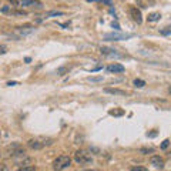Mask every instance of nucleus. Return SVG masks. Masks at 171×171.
I'll return each mask as SVG.
<instances>
[{
  "mask_svg": "<svg viewBox=\"0 0 171 171\" xmlns=\"http://www.w3.org/2000/svg\"><path fill=\"white\" fill-rule=\"evenodd\" d=\"M130 171H148L145 167H141V166H134L130 168Z\"/></svg>",
  "mask_w": 171,
  "mask_h": 171,
  "instance_id": "f3484780",
  "label": "nucleus"
},
{
  "mask_svg": "<svg viewBox=\"0 0 171 171\" xmlns=\"http://www.w3.org/2000/svg\"><path fill=\"white\" fill-rule=\"evenodd\" d=\"M150 163L151 166H154L155 168H164V158L160 157V155H153L150 158Z\"/></svg>",
  "mask_w": 171,
  "mask_h": 171,
  "instance_id": "39448f33",
  "label": "nucleus"
},
{
  "mask_svg": "<svg viewBox=\"0 0 171 171\" xmlns=\"http://www.w3.org/2000/svg\"><path fill=\"white\" fill-rule=\"evenodd\" d=\"M170 33H171L170 27H166V30H161V34H164V36H168Z\"/></svg>",
  "mask_w": 171,
  "mask_h": 171,
  "instance_id": "aec40b11",
  "label": "nucleus"
},
{
  "mask_svg": "<svg viewBox=\"0 0 171 171\" xmlns=\"http://www.w3.org/2000/svg\"><path fill=\"white\" fill-rule=\"evenodd\" d=\"M27 145H29L32 150H40V148H43V147H44V145H43V143H40L39 140H33V138L27 141Z\"/></svg>",
  "mask_w": 171,
  "mask_h": 171,
  "instance_id": "1a4fd4ad",
  "label": "nucleus"
},
{
  "mask_svg": "<svg viewBox=\"0 0 171 171\" xmlns=\"http://www.w3.org/2000/svg\"><path fill=\"white\" fill-rule=\"evenodd\" d=\"M32 2H34V0H21V6H30Z\"/></svg>",
  "mask_w": 171,
  "mask_h": 171,
  "instance_id": "6ab92c4d",
  "label": "nucleus"
},
{
  "mask_svg": "<svg viewBox=\"0 0 171 171\" xmlns=\"http://www.w3.org/2000/svg\"><path fill=\"white\" fill-rule=\"evenodd\" d=\"M63 14H64L63 11H56V10H54V11H48L47 14H46V17H50V16H63Z\"/></svg>",
  "mask_w": 171,
  "mask_h": 171,
  "instance_id": "dca6fc26",
  "label": "nucleus"
},
{
  "mask_svg": "<svg viewBox=\"0 0 171 171\" xmlns=\"http://www.w3.org/2000/svg\"><path fill=\"white\" fill-rule=\"evenodd\" d=\"M134 86L138 87V89H141V87H144L145 86V81L141 80V79H135V80H134Z\"/></svg>",
  "mask_w": 171,
  "mask_h": 171,
  "instance_id": "ddd939ff",
  "label": "nucleus"
},
{
  "mask_svg": "<svg viewBox=\"0 0 171 171\" xmlns=\"http://www.w3.org/2000/svg\"><path fill=\"white\" fill-rule=\"evenodd\" d=\"M89 2H98V0H89ZM100 2H106V3H110L111 0H100Z\"/></svg>",
  "mask_w": 171,
  "mask_h": 171,
  "instance_id": "bb28decb",
  "label": "nucleus"
},
{
  "mask_svg": "<svg viewBox=\"0 0 171 171\" xmlns=\"http://www.w3.org/2000/svg\"><path fill=\"white\" fill-rule=\"evenodd\" d=\"M6 50H7V47H6V46H0V54H5Z\"/></svg>",
  "mask_w": 171,
  "mask_h": 171,
  "instance_id": "393cba45",
  "label": "nucleus"
},
{
  "mask_svg": "<svg viewBox=\"0 0 171 171\" xmlns=\"http://www.w3.org/2000/svg\"><path fill=\"white\" fill-rule=\"evenodd\" d=\"M19 171H36V166H26V167H20Z\"/></svg>",
  "mask_w": 171,
  "mask_h": 171,
  "instance_id": "2eb2a0df",
  "label": "nucleus"
},
{
  "mask_svg": "<svg viewBox=\"0 0 171 171\" xmlns=\"http://www.w3.org/2000/svg\"><path fill=\"white\" fill-rule=\"evenodd\" d=\"M124 70L126 69H124L123 64H118V63H114V64L107 66V71H110V73H123Z\"/></svg>",
  "mask_w": 171,
  "mask_h": 171,
  "instance_id": "423d86ee",
  "label": "nucleus"
},
{
  "mask_svg": "<svg viewBox=\"0 0 171 171\" xmlns=\"http://www.w3.org/2000/svg\"><path fill=\"white\" fill-rule=\"evenodd\" d=\"M160 17H161L160 13H150L148 17H147V20L148 21H157V20H160Z\"/></svg>",
  "mask_w": 171,
  "mask_h": 171,
  "instance_id": "f8f14e48",
  "label": "nucleus"
},
{
  "mask_svg": "<svg viewBox=\"0 0 171 171\" xmlns=\"http://www.w3.org/2000/svg\"><path fill=\"white\" fill-rule=\"evenodd\" d=\"M74 161L77 164H80V166H86V164L93 163V157L86 150H77L74 153Z\"/></svg>",
  "mask_w": 171,
  "mask_h": 171,
  "instance_id": "f257e3e1",
  "label": "nucleus"
},
{
  "mask_svg": "<svg viewBox=\"0 0 171 171\" xmlns=\"http://www.w3.org/2000/svg\"><path fill=\"white\" fill-rule=\"evenodd\" d=\"M100 53L104 54V56H110V57H121L118 53H116L114 48H110V47H101L100 48Z\"/></svg>",
  "mask_w": 171,
  "mask_h": 171,
  "instance_id": "0eeeda50",
  "label": "nucleus"
},
{
  "mask_svg": "<svg viewBox=\"0 0 171 171\" xmlns=\"http://www.w3.org/2000/svg\"><path fill=\"white\" fill-rule=\"evenodd\" d=\"M86 171H100V170H94V168H93V170H86Z\"/></svg>",
  "mask_w": 171,
  "mask_h": 171,
  "instance_id": "c756f323",
  "label": "nucleus"
},
{
  "mask_svg": "<svg viewBox=\"0 0 171 171\" xmlns=\"http://www.w3.org/2000/svg\"><path fill=\"white\" fill-rule=\"evenodd\" d=\"M168 145H170V140H168V138H166V140H164V141H163V143H161V145H160V147H161V150H166L167 147H168Z\"/></svg>",
  "mask_w": 171,
  "mask_h": 171,
  "instance_id": "a211bd4d",
  "label": "nucleus"
},
{
  "mask_svg": "<svg viewBox=\"0 0 171 171\" xmlns=\"http://www.w3.org/2000/svg\"><path fill=\"white\" fill-rule=\"evenodd\" d=\"M140 151H141L143 154H147V153H153L154 150H153V148H141V150H140Z\"/></svg>",
  "mask_w": 171,
  "mask_h": 171,
  "instance_id": "412c9836",
  "label": "nucleus"
},
{
  "mask_svg": "<svg viewBox=\"0 0 171 171\" xmlns=\"http://www.w3.org/2000/svg\"><path fill=\"white\" fill-rule=\"evenodd\" d=\"M133 37V34H123V33H107L103 36L104 40H110V42H120V40H127V39Z\"/></svg>",
  "mask_w": 171,
  "mask_h": 171,
  "instance_id": "7ed1b4c3",
  "label": "nucleus"
},
{
  "mask_svg": "<svg viewBox=\"0 0 171 171\" xmlns=\"http://www.w3.org/2000/svg\"><path fill=\"white\" fill-rule=\"evenodd\" d=\"M24 61H26V63H30V61H32V59H30V57H26V59H24Z\"/></svg>",
  "mask_w": 171,
  "mask_h": 171,
  "instance_id": "c85d7f7f",
  "label": "nucleus"
},
{
  "mask_svg": "<svg viewBox=\"0 0 171 171\" xmlns=\"http://www.w3.org/2000/svg\"><path fill=\"white\" fill-rule=\"evenodd\" d=\"M67 71H70V67H69V66H64V67H60V69H57V74L63 76L64 73H67Z\"/></svg>",
  "mask_w": 171,
  "mask_h": 171,
  "instance_id": "4468645a",
  "label": "nucleus"
},
{
  "mask_svg": "<svg viewBox=\"0 0 171 171\" xmlns=\"http://www.w3.org/2000/svg\"><path fill=\"white\" fill-rule=\"evenodd\" d=\"M0 171H7V167H6V164H0Z\"/></svg>",
  "mask_w": 171,
  "mask_h": 171,
  "instance_id": "a878e982",
  "label": "nucleus"
},
{
  "mask_svg": "<svg viewBox=\"0 0 171 171\" xmlns=\"http://www.w3.org/2000/svg\"><path fill=\"white\" fill-rule=\"evenodd\" d=\"M30 6H33V7H37V9H39V7H42V3H40V2H32V5H30Z\"/></svg>",
  "mask_w": 171,
  "mask_h": 171,
  "instance_id": "4be33fe9",
  "label": "nucleus"
},
{
  "mask_svg": "<svg viewBox=\"0 0 171 171\" xmlns=\"http://www.w3.org/2000/svg\"><path fill=\"white\" fill-rule=\"evenodd\" d=\"M104 93H108V94H113V96H127V91L118 90V89H111V87H106Z\"/></svg>",
  "mask_w": 171,
  "mask_h": 171,
  "instance_id": "6e6552de",
  "label": "nucleus"
},
{
  "mask_svg": "<svg viewBox=\"0 0 171 171\" xmlns=\"http://www.w3.org/2000/svg\"><path fill=\"white\" fill-rule=\"evenodd\" d=\"M0 135H2V131H0Z\"/></svg>",
  "mask_w": 171,
  "mask_h": 171,
  "instance_id": "7c9ffc66",
  "label": "nucleus"
},
{
  "mask_svg": "<svg viewBox=\"0 0 171 171\" xmlns=\"http://www.w3.org/2000/svg\"><path fill=\"white\" fill-rule=\"evenodd\" d=\"M14 84H17L16 81H9V83H7V86H14Z\"/></svg>",
  "mask_w": 171,
  "mask_h": 171,
  "instance_id": "cd10ccee",
  "label": "nucleus"
},
{
  "mask_svg": "<svg viewBox=\"0 0 171 171\" xmlns=\"http://www.w3.org/2000/svg\"><path fill=\"white\" fill-rule=\"evenodd\" d=\"M17 32L20 33V34H23V36H24V34H30V33H33V32H34V29H33V27H30V26L19 27V29H17Z\"/></svg>",
  "mask_w": 171,
  "mask_h": 171,
  "instance_id": "9d476101",
  "label": "nucleus"
},
{
  "mask_svg": "<svg viewBox=\"0 0 171 171\" xmlns=\"http://www.w3.org/2000/svg\"><path fill=\"white\" fill-rule=\"evenodd\" d=\"M70 164H71V158H70L69 155H59L53 161V168H54V171H63L67 167H70Z\"/></svg>",
  "mask_w": 171,
  "mask_h": 171,
  "instance_id": "f03ea898",
  "label": "nucleus"
},
{
  "mask_svg": "<svg viewBox=\"0 0 171 171\" xmlns=\"http://www.w3.org/2000/svg\"><path fill=\"white\" fill-rule=\"evenodd\" d=\"M9 10H10V6H3L2 7V13H7Z\"/></svg>",
  "mask_w": 171,
  "mask_h": 171,
  "instance_id": "b1692460",
  "label": "nucleus"
},
{
  "mask_svg": "<svg viewBox=\"0 0 171 171\" xmlns=\"http://www.w3.org/2000/svg\"><path fill=\"white\" fill-rule=\"evenodd\" d=\"M89 80L90 81H100V80H103V77H89Z\"/></svg>",
  "mask_w": 171,
  "mask_h": 171,
  "instance_id": "5701e85b",
  "label": "nucleus"
},
{
  "mask_svg": "<svg viewBox=\"0 0 171 171\" xmlns=\"http://www.w3.org/2000/svg\"><path fill=\"white\" fill-rule=\"evenodd\" d=\"M110 116H114V117H120V116H123L124 114V110L121 108H114V110H110Z\"/></svg>",
  "mask_w": 171,
  "mask_h": 171,
  "instance_id": "9b49d317",
  "label": "nucleus"
},
{
  "mask_svg": "<svg viewBox=\"0 0 171 171\" xmlns=\"http://www.w3.org/2000/svg\"><path fill=\"white\" fill-rule=\"evenodd\" d=\"M130 16H131V19H133L137 24H140L141 21H143V16H141V11L137 9V7H134V6H131L130 7Z\"/></svg>",
  "mask_w": 171,
  "mask_h": 171,
  "instance_id": "20e7f679",
  "label": "nucleus"
}]
</instances>
